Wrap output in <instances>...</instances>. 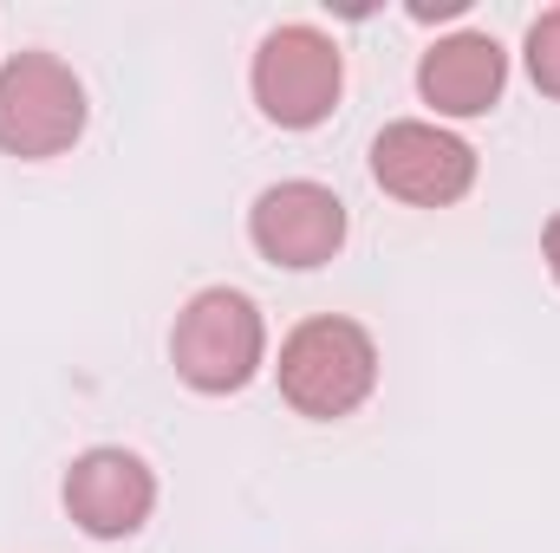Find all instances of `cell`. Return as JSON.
Returning a JSON list of instances; mask_svg holds the SVG:
<instances>
[{"label": "cell", "instance_id": "cell-1", "mask_svg": "<svg viewBox=\"0 0 560 553\" xmlns=\"http://www.w3.org/2000/svg\"><path fill=\"white\" fill-rule=\"evenodd\" d=\"M280 398L313 423H332V416H352L372 385H378V345L359 319H339V313H319L306 326L287 332L280 345Z\"/></svg>", "mask_w": 560, "mask_h": 553}, {"label": "cell", "instance_id": "cell-2", "mask_svg": "<svg viewBox=\"0 0 560 553\" xmlns=\"http://www.w3.org/2000/svg\"><path fill=\"white\" fill-rule=\"evenodd\" d=\"M261 352H268V326H261V306L235 286H202L183 313H176V332H170V358H176V378L189 391H209V398H229L242 391L255 372H261Z\"/></svg>", "mask_w": 560, "mask_h": 553}, {"label": "cell", "instance_id": "cell-3", "mask_svg": "<svg viewBox=\"0 0 560 553\" xmlns=\"http://www.w3.org/2000/svg\"><path fill=\"white\" fill-rule=\"evenodd\" d=\"M85 131V85L52 52H13L0 66V150L7 156H59Z\"/></svg>", "mask_w": 560, "mask_h": 553}, {"label": "cell", "instance_id": "cell-4", "mask_svg": "<svg viewBox=\"0 0 560 553\" xmlns=\"http://www.w3.org/2000/svg\"><path fill=\"white\" fill-rule=\"evenodd\" d=\"M346 66L319 26H275L255 52V105L280 131H306L339 105Z\"/></svg>", "mask_w": 560, "mask_h": 553}, {"label": "cell", "instance_id": "cell-5", "mask_svg": "<svg viewBox=\"0 0 560 553\" xmlns=\"http://www.w3.org/2000/svg\"><path fill=\"white\" fill-rule=\"evenodd\" d=\"M372 176L385 196L398 202H418V209H443L456 196H469L476 183V150L423 118H398L385 125L378 143H372Z\"/></svg>", "mask_w": 560, "mask_h": 553}, {"label": "cell", "instance_id": "cell-6", "mask_svg": "<svg viewBox=\"0 0 560 553\" xmlns=\"http://www.w3.org/2000/svg\"><path fill=\"white\" fill-rule=\"evenodd\" d=\"M248 235L275 268H326L346 242V202L326 183H275L248 209Z\"/></svg>", "mask_w": 560, "mask_h": 553}, {"label": "cell", "instance_id": "cell-7", "mask_svg": "<svg viewBox=\"0 0 560 553\" xmlns=\"http://www.w3.org/2000/svg\"><path fill=\"white\" fill-rule=\"evenodd\" d=\"M156 508V475L131 449H85L66 469V515L92 534V541H125L138 534Z\"/></svg>", "mask_w": 560, "mask_h": 553}, {"label": "cell", "instance_id": "cell-8", "mask_svg": "<svg viewBox=\"0 0 560 553\" xmlns=\"http://www.w3.org/2000/svg\"><path fill=\"white\" fill-rule=\"evenodd\" d=\"M509 85V52L489 33H450L423 52L418 92L423 105H436L443 118H482Z\"/></svg>", "mask_w": 560, "mask_h": 553}, {"label": "cell", "instance_id": "cell-9", "mask_svg": "<svg viewBox=\"0 0 560 553\" xmlns=\"http://www.w3.org/2000/svg\"><path fill=\"white\" fill-rule=\"evenodd\" d=\"M528 72H535V85L560 98V7H548L535 26H528Z\"/></svg>", "mask_w": 560, "mask_h": 553}, {"label": "cell", "instance_id": "cell-10", "mask_svg": "<svg viewBox=\"0 0 560 553\" xmlns=\"http://www.w3.org/2000/svg\"><path fill=\"white\" fill-rule=\"evenodd\" d=\"M541 248H548V268H555V280H560V215L548 222V235H541Z\"/></svg>", "mask_w": 560, "mask_h": 553}]
</instances>
